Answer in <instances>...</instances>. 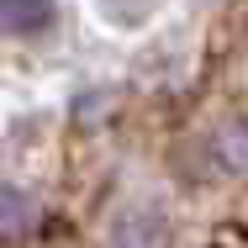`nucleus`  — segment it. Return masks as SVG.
I'll list each match as a JSON object with an SVG mask.
<instances>
[{"mask_svg":"<svg viewBox=\"0 0 248 248\" xmlns=\"http://www.w3.org/2000/svg\"><path fill=\"white\" fill-rule=\"evenodd\" d=\"M27 222H32V206L11 190H0V227H27Z\"/></svg>","mask_w":248,"mask_h":248,"instance_id":"obj_3","label":"nucleus"},{"mask_svg":"<svg viewBox=\"0 0 248 248\" xmlns=\"http://www.w3.org/2000/svg\"><path fill=\"white\" fill-rule=\"evenodd\" d=\"M111 248H169V222L153 206H127L111 227Z\"/></svg>","mask_w":248,"mask_h":248,"instance_id":"obj_1","label":"nucleus"},{"mask_svg":"<svg viewBox=\"0 0 248 248\" xmlns=\"http://www.w3.org/2000/svg\"><path fill=\"white\" fill-rule=\"evenodd\" d=\"M0 21H5V27H48L53 11H48V5H32V11H21V5H0Z\"/></svg>","mask_w":248,"mask_h":248,"instance_id":"obj_2","label":"nucleus"}]
</instances>
